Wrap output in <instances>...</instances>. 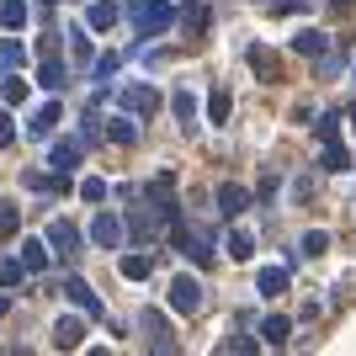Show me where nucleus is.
Wrapping results in <instances>:
<instances>
[{
  "instance_id": "nucleus-1",
  "label": "nucleus",
  "mask_w": 356,
  "mask_h": 356,
  "mask_svg": "<svg viewBox=\"0 0 356 356\" xmlns=\"http://www.w3.org/2000/svg\"><path fill=\"white\" fill-rule=\"evenodd\" d=\"M128 11H134V27L144 32V38H149V32H165L170 22H176V11H170L165 0H134Z\"/></svg>"
},
{
  "instance_id": "nucleus-2",
  "label": "nucleus",
  "mask_w": 356,
  "mask_h": 356,
  "mask_svg": "<svg viewBox=\"0 0 356 356\" xmlns=\"http://www.w3.org/2000/svg\"><path fill=\"white\" fill-rule=\"evenodd\" d=\"M202 303H208V293H202L197 277H176V282H170V309L176 314H197Z\"/></svg>"
},
{
  "instance_id": "nucleus-3",
  "label": "nucleus",
  "mask_w": 356,
  "mask_h": 356,
  "mask_svg": "<svg viewBox=\"0 0 356 356\" xmlns=\"http://www.w3.org/2000/svg\"><path fill=\"white\" fill-rule=\"evenodd\" d=\"M90 239H96V245H106V250H118V245H122V218L102 213V218L90 223Z\"/></svg>"
},
{
  "instance_id": "nucleus-4",
  "label": "nucleus",
  "mask_w": 356,
  "mask_h": 356,
  "mask_svg": "<svg viewBox=\"0 0 356 356\" xmlns=\"http://www.w3.org/2000/svg\"><path fill=\"white\" fill-rule=\"evenodd\" d=\"M218 208H223V218H239L250 208V192L245 186H218Z\"/></svg>"
},
{
  "instance_id": "nucleus-5",
  "label": "nucleus",
  "mask_w": 356,
  "mask_h": 356,
  "mask_svg": "<svg viewBox=\"0 0 356 356\" xmlns=\"http://www.w3.org/2000/svg\"><path fill=\"white\" fill-rule=\"evenodd\" d=\"M122 102L134 106V112H154V106H160V90H154V86H128V90H122Z\"/></svg>"
},
{
  "instance_id": "nucleus-6",
  "label": "nucleus",
  "mask_w": 356,
  "mask_h": 356,
  "mask_svg": "<svg viewBox=\"0 0 356 356\" xmlns=\"http://www.w3.org/2000/svg\"><path fill=\"white\" fill-rule=\"evenodd\" d=\"M250 70L261 74V80H277V74H282V64H277V54H271V48L255 43V48H250Z\"/></svg>"
},
{
  "instance_id": "nucleus-7",
  "label": "nucleus",
  "mask_w": 356,
  "mask_h": 356,
  "mask_svg": "<svg viewBox=\"0 0 356 356\" xmlns=\"http://www.w3.org/2000/svg\"><path fill=\"white\" fill-rule=\"evenodd\" d=\"M287 330H293V325H287L282 314H266V319H261V341H266V346H282Z\"/></svg>"
},
{
  "instance_id": "nucleus-8",
  "label": "nucleus",
  "mask_w": 356,
  "mask_h": 356,
  "mask_svg": "<svg viewBox=\"0 0 356 356\" xmlns=\"http://www.w3.org/2000/svg\"><path fill=\"white\" fill-rule=\"evenodd\" d=\"M255 282H261V293H266V298L287 293V266H266V271H261V277H255Z\"/></svg>"
},
{
  "instance_id": "nucleus-9",
  "label": "nucleus",
  "mask_w": 356,
  "mask_h": 356,
  "mask_svg": "<svg viewBox=\"0 0 356 356\" xmlns=\"http://www.w3.org/2000/svg\"><path fill=\"white\" fill-rule=\"evenodd\" d=\"M149 271H154V255H122V277L128 282H144Z\"/></svg>"
},
{
  "instance_id": "nucleus-10",
  "label": "nucleus",
  "mask_w": 356,
  "mask_h": 356,
  "mask_svg": "<svg viewBox=\"0 0 356 356\" xmlns=\"http://www.w3.org/2000/svg\"><path fill=\"white\" fill-rule=\"evenodd\" d=\"M144 330H149V341L160 346V351H176V341H170V330H165L160 314H144Z\"/></svg>"
},
{
  "instance_id": "nucleus-11",
  "label": "nucleus",
  "mask_w": 356,
  "mask_h": 356,
  "mask_svg": "<svg viewBox=\"0 0 356 356\" xmlns=\"http://www.w3.org/2000/svg\"><path fill=\"white\" fill-rule=\"evenodd\" d=\"M64 293H70V298H74V303H80V309H86V314H102V303L90 298V287L80 282V277H70V282H64Z\"/></svg>"
},
{
  "instance_id": "nucleus-12",
  "label": "nucleus",
  "mask_w": 356,
  "mask_h": 356,
  "mask_svg": "<svg viewBox=\"0 0 356 356\" xmlns=\"http://www.w3.org/2000/svg\"><path fill=\"white\" fill-rule=\"evenodd\" d=\"M170 106H176V118L186 122V128L197 122V102H192V90H176V96H170Z\"/></svg>"
},
{
  "instance_id": "nucleus-13",
  "label": "nucleus",
  "mask_w": 356,
  "mask_h": 356,
  "mask_svg": "<svg viewBox=\"0 0 356 356\" xmlns=\"http://www.w3.org/2000/svg\"><path fill=\"white\" fill-rule=\"evenodd\" d=\"M346 165H351V154L341 149V138H330L325 144V170H346Z\"/></svg>"
},
{
  "instance_id": "nucleus-14",
  "label": "nucleus",
  "mask_w": 356,
  "mask_h": 356,
  "mask_svg": "<svg viewBox=\"0 0 356 356\" xmlns=\"http://www.w3.org/2000/svg\"><path fill=\"white\" fill-rule=\"evenodd\" d=\"M112 22H118V6H112V0H102V6H90V27H112Z\"/></svg>"
},
{
  "instance_id": "nucleus-15",
  "label": "nucleus",
  "mask_w": 356,
  "mask_h": 356,
  "mask_svg": "<svg viewBox=\"0 0 356 356\" xmlns=\"http://www.w3.org/2000/svg\"><path fill=\"white\" fill-rule=\"evenodd\" d=\"M325 43H330V38H325V32H298V54H325Z\"/></svg>"
},
{
  "instance_id": "nucleus-16",
  "label": "nucleus",
  "mask_w": 356,
  "mask_h": 356,
  "mask_svg": "<svg viewBox=\"0 0 356 356\" xmlns=\"http://www.w3.org/2000/svg\"><path fill=\"white\" fill-rule=\"evenodd\" d=\"M229 106H234V102H229V90H213V102H208V118H213V122H229Z\"/></svg>"
},
{
  "instance_id": "nucleus-17",
  "label": "nucleus",
  "mask_w": 356,
  "mask_h": 356,
  "mask_svg": "<svg viewBox=\"0 0 356 356\" xmlns=\"http://www.w3.org/2000/svg\"><path fill=\"white\" fill-rule=\"evenodd\" d=\"M74 160H80V144H59V149H54V170H59V176L70 170Z\"/></svg>"
},
{
  "instance_id": "nucleus-18",
  "label": "nucleus",
  "mask_w": 356,
  "mask_h": 356,
  "mask_svg": "<svg viewBox=\"0 0 356 356\" xmlns=\"http://www.w3.org/2000/svg\"><path fill=\"white\" fill-rule=\"evenodd\" d=\"M54 341H59V346H80V319H59Z\"/></svg>"
},
{
  "instance_id": "nucleus-19",
  "label": "nucleus",
  "mask_w": 356,
  "mask_h": 356,
  "mask_svg": "<svg viewBox=\"0 0 356 356\" xmlns=\"http://www.w3.org/2000/svg\"><path fill=\"white\" fill-rule=\"evenodd\" d=\"M106 134H112V138H118V144H134V122H128V118H112V122H106Z\"/></svg>"
},
{
  "instance_id": "nucleus-20",
  "label": "nucleus",
  "mask_w": 356,
  "mask_h": 356,
  "mask_svg": "<svg viewBox=\"0 0 356 356\" xmlns=\"http://www.w3.org/2000/svg\"><path fill=\"white\" fill-rule=\"evenodd\" d=\"M54 245H59V250H64V255H70V250H74V245H80V234H74L70 223H54Z\"/></svg>"
},
{
  "instance_id": "nucleus-21",
  "label": "nucleus",
  "mask_w": 356,
  "mask_h": 356,
  "mask_svg": "<svg viewBox=\"0 0 356 356\" xmlns=\"http://www.w3.org/2000/svg\"><path fill=\"white\" fill-rule=\"evenodd\" d=\"M43 86H54V90L64 86V64H59V59H48V64H43Z\"/></svg>"
},
{
  "instance_id": "nucleus-22",
  "label": "nucleus",
  "mask_w": 356,
  "mask_h": 356,
  "mask_svg": "<svg viewBox=\"0 0 356 356\" xmlns=\"http://www.w3.org/2000/svg\"><path fill=\"white\" fill-rule=\"evenodd\" d=\"M22 266H27V271L43 266V245H22Z\"/></svg>"
},
{
  "instance_id": "nucleus-23",
  "label": "nucleus",
  "mask_w": 356,
  "mask_h": 356,
  "mask_svg": "<svg viewBox=\"0 0 356 356\" xmlns=\"http://www.w3.org/2000/svg\"><path fill=\"white\" fill-rule=\"evenodd\" d=\"M80 192H86V202H102V197H106V181H102V176H90Z\"/></svg>"
},
{
  "instance_id": "nucleus-24",
  "label": "nucleus",
  "mask_w": 356,
  "mask_h": 356,
  "mask_svg": "<svg viewBox=\"0 0 356 356\" xmlns=\"http://www.w3.org/2000/svg\"><path fill=\"white\" fill-rule=\"evenodd\" d=\"M229 255L245 261V255H250V234H229Z\"/></svg>"
},
{
  "instance_id": "nucleus-25",
  "label": "nucleus",
  "mask_w": 356,
  "mask_h": 356,
  "mask_svg": "<svg viewBox=\"0 0 356 356\" xmlns=\"http://www.w3.org/2000/svg\"><path fill=\"white\" fill-rule=\"evenodd\" d=\"M0 16H6V27H22V22H27V6H16V0H11Z\"/></svg>"
},
{
  "instance_id": "nucleus-26",
  "label": "nucleus",
  "mask_w": 356,
  "mask_h": 356,
  "mask_svg": "<svg viewBox=\"0 0 356 356\" xmlns=\"http://www.w3.org/2000/svg\"><path fill=\"white\" fill-rule=\"evenodd\" d=\"M325 245H330L325 234H303V255H319V250H325Z\"/></svg>"
},
{
  "instance_id": "nucleus-27",
  "label": "nucleus",
  "mask_w": 356,
  "mask_h": 356,
  "mask_svg": "<svg viewBox=\"0 0 356 356\" xmlns=\"http://www.w3.org/2000/svg\"><path fill=\"white\" fill-rule=\"evenodd\" d=\"M277 11H303V0H277Z\"/></svg>"
},
{
  "instance_id": "nucleus-28",
  "label": "nucleus",
  "mask_w": 356,
  "mask_h": 356,
  "mask_svg": "<svg viewBox=\"0 0 356 356\" xmlns=\"http://www.w3.org/2000/svg\"><path fill=\"white\" fill-rule=\"evenodd\" d=\"M351 118H356V106H351Z\"/></svg>"
}]
</instances>
